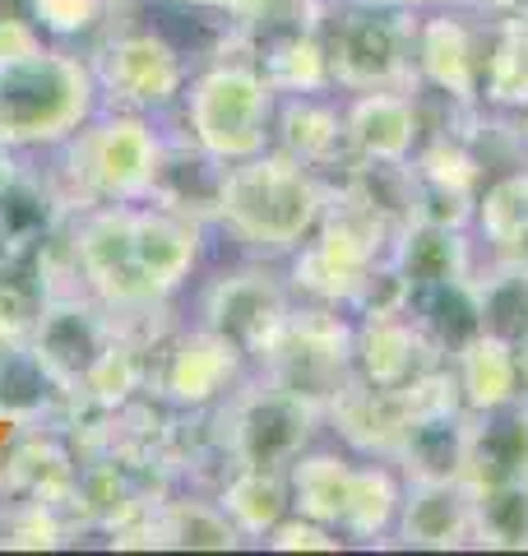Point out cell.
Listing matches in <instances>:
<instances>
[{"mask_svg":"<svg viewBox=\"0 0 528 556\" xmlns=\"http://www.w3.org/2000/svg\"><path fill=\"white\" fill-rule=\"evenodd\" d=\"M329 208V190L315 167L297 163L284 149H264L255 159L227 163L218 228L246 255H292L320 228Z\"/></svg>","mask_w":528,"mask_h":556,"instance_id":"obj_1","label":"cell"},{"mask_svg":"<svg viewBox=\"0 0 528 556\" xmlns=\"http://www.w3.org/2000/svg\"><path fill=\"white\" fill-rule=\"evenodd\" d=\"M163 130L144 112L98 108L84 126L56 144V167L47 172L65 214L88 204H139L163 159Z\"/></svg>","mask_w":528,"mask_h":556,"instance_id":"obj_2","label":"cell"},{"mask_svg":"<svg viewBox=\"0 0 528 556\" xmlns=\"http://www.w3.org/2000/svg\"><path fill=\"white\" fill-rule=\"evenodd\" d=\"M98 108L88 56L47 42L33 56L0 65V139L20 153L65 144Z\"/></svg>","mask_w":528,"mask_h":556,"instance_id":"obj_3","label":"cell"},{"mask_svg":"<svg viewBox=\"0 0 528 556\" xmlns=\"http://www.w3.org/2000/svg\"><path fill=\"white\" fill-rule=\"evenodd\" d=\"M274 102L278 89L269 75L246 61H214L186 84L181 93V135H190L204 153H214L223 163H241L269 149L274 139Z\"/></svg>","mask_w":528,"mask_h":556,"instance_id":"obj_4","label":"cell"},{"mask_svg":"<svg viewBox=\"0 0 528 556\" xmlns=\"http://www.w3.org/2000/svg\"><path fill=\"white\" fill-rule=\"evenodd\" d=\"M65 241L75 255L79 283L112 316H139L163 306L167 298L139 265L135 251V204H88L65 218Z\"/></svg>","mask_w":528,"mask_h":556,"instance_id":"obj_5","label":"cell"},{"mask_svg":"<svg viewBox=\"0 0 528 556\" xmlns=\"http://www.w3.org/2000/svg\"><path fill=\"white\" fill-rule=\"evenodd\" d=\"M320 413L325 404L264 376L260 386L227 394V408L218 413V450L232 468H288L306 450Z\"/></svg>","mask_w":528,"mask_h":556,"instance_id":"obj_6","label":"cell"},{"mask_svg":"<svg viewBox=\"0 0 528 556\" xmlns=\"http://www.w3.org/2000/svg\"><path fill=\"white\" fill-rule=\"evenodd\" d=\"M98 79L102 108L121 112H172L186 93V61L158 28H116L102 33L98 51L88 56Z\"/></svg>","mask_w":528,"mask_h":556,"instance_id":"obj_7","label":"cell"},{"mask_svg":"<svg viewBox=\"0 0 528 556\" xmlns=\"http://www.w3.org/2000/svg\"><path fill=\"white\" fill-rule=\"evenodd\" d=\"M255 362L278 386L306 394L315 404H329V394L348 380L352 325H343L320 302L306 311H288V320L278 325V334L264 343V353Z\"/></svg>","mask_w":528,"mask_h":556,"instance_id":"obj_8","label":"cell"},{"mask_svg":"<svg viewBox=\"0 0 528 556\" xmlns=\"http://www.w3.org/2000/svg\"><path fill=\"white\" fill-rule=\"evenodd\" d=\"M329 47L334 84L348 93H372V89H399L408 79L413 38L399 24V10H366L352 5L339 24H320Z\"/></svg>","mask_w":528,"mask_h":556,"instance_id":"obj_9","label":"cell"},{"mask_svg":"<svg viewBox=\"0 0 528 556\" xmlns=\"http://www.w3.org/2000/svg\"><path fill=\"white\" fill-rule=\"evenodd\" d=\"M116 334V316L88 292H56L47 298L38 329H33L28 348L38 353L47 376L56 380V390L65 399H79L88 371L102 357V348Z\"/></svg>","mask_w":528,"mask_h":556,"instance_id":"obj_10","label":"cell"},{"mask_svg":"<svg viewBox=\"0 0 528 556\" xmlns=\"http://www.w3.org/2000/svg\"><path fill=\"white\" fill-rule=\"evenodd\" d=\"M292 311V292L274 269L264 265H241L218 278H209L200 292V325L227 334L246 357H260L264 343L278 334V325Z\"/></svg>","mask_w":528,"mask_h":556,"instance_id":"obj_11","label":"cell"},{"mask_svg":"<svg viewBox=\"0 0 528 556\" xmlns=\"http://www.w3.org/2000/svg\"><path fill=\"white\" fill-rule=\"evenodd\" d=\"M153 353H158L153 390L163 394L167 404L190 408V413L214 408L218 399L232 394L241 380V362H246L241 348L209 325L186 329V334H176V339H163Z\"/></svg>","mask_w":528,"mask_h":556,"instance_id":"obj_12","label":"cell"},{"mask_svg":"<svg viewBox=\"0 0 528 556\" xmlns=\"http://www.w3.org/2000/svg\"><path fill=\"white\" fill-rule=\"evenodd\" d=\"M223 177L227 163L204 153L190 135H167L163 139V159H158L153 186H149V204L181 214L200 228H218V200H223Z\"/></svg>","mask_w":528,"mask_h":556,"instance_id":"obj_13","label":"cell"},{"mask_svg":"<svg viewBox=\"0 0 528 556\" xmlns=\"http://www.w3.org/2000/svg\"><path fill=\"white\" fill-rule=\"evenodd\" d=\"M329 417L334 427L343 431L348 445L366 450V455H399L403 437L413 427V404H408V390H380V386H366V380H343L339 390L329 394Z\"/></svg>","mask_w":528,"mask_h":556,"instance_id":"obj_14","label":"cell"},{"mask_svg":"<svg viewBox=\"0 0 528 556\" xmlns=\"http://www.w3.org/2000/svg\"><path fill=\"white\" fill-rule=\"evenodd\" d=\"M399 538L408 547H464L473 538V486L464 478H413L399 506Z\"/></svg>","mask_w":528,"mask_h":556,"instance_id":"obj_15","label":"cell"},{"mask_svg":"<svg viewBox=\"0 0 528 556\" xmlns=\"http://www.w3.org/2000/svg\"><path fill=\"white\" fill-rule=\"evenodd\" d=\"M417 108L408 93L399 89H372L357 93L343 112V135L348 149L366 163H403L417 144Z\"/></svg>","mask_w":528,"mask_h":556,"instance_id":"obj_16","label":"cell"},{"mask_svg":"<svg viewBox=\"0 0 528 556\" xmlns=\"http://www.w3.org/2000/svg\"><path fill=\"white\" fill-rule=\"evenodd\" d=\"M135 251L139 265L153 278V288L172 298L176 288H186V278L196 274L200 251H204V228L181 214H167L149 200L135 204Z\"/></svg>","mask_w":528,"mask_h":556,"instance_id":"obj_17","label":"cell"},{"mask_svg":"<svg viewBox=\"0 0 528 556\" xmlns=\"http://www.w3.org/2000/svg\"><path fill=\"white\" fill-rule=\"evenodd\" d=\"M75 478H79L75 455L47 427H24V437L14 441L5 464H0V482H5L10 496L51 501V506H65V510H70V496H75Z\"/></svg>","mask_w":528,"mask_h":556,"instance_id":"obj_18","label":"cell"},{"mask_svg":"<svg viewBox=\"0 0 528 556\" xmlns=\"http://www.w3.org/2000/svg\"><path fill=\"white\" fill-rule=\"evenodd\" d=\"M427 348L431 339L417 329V320H403V316H376V320H362V329H352L357 376L380 390H399L413 376L427 371Z\"/></svg>","mask_w":528,"mask_h":556,"instance_id":"obj_19","label":"cell"},{"mask_svg":"<svg viewBox=\"0 0 528 556\" xmlns=\"http://www.w3.org/2000/svg\"><path fill=\"white\" fill-rule=\"evenodd\" d=\"M464 482L473 492L496 482H528V408L519 399L496 413H482V422L468 427Z\"/></svg>","mask_w":528,"mask_h":556,"instance_id":"obj_20","label":"cell"},{"mask_svg":"<svg viewBox=\"0 0 528 556\" xmlns=\"http://www.w3.org/2000/svg\"><path fill=\"white\" fill-rule=\"evenodd\" d=\"M413 51H417V70L422 79L440 89L454 102H473L482 84V56L473 47V33L450 20V14H436V20H422V28L413 33Z\"/></svg>","mask_w":528,"mask_h":556,"instance_id":"obj_21","label":"cell"},{"mask_svg":"<svg viewBox=\"0 0 528 556\" xmlns=\"http://www.w3.org/2000/svg\"><path fill=\"white\" fill-rule=\"evenodd\" d=\"M454 380H460V399L468 413H496L505 404H515L524 394V376H519V353L515 343L491 334H473L460 353H454Z\"/></svg>","mask_w":528,"mask_h":556,"instance_id":"obj_22","label":"cell"},{"mask_svg":"<svg viewBox=\"0 0 528 556\" xmlns=\"http://www.w3.org/2000/svg\"><path fill=\"white\" fill-rule=\"evenodd\" d=\"M65 223V204L56 195L47 172L20 167L10 186L0 190V237H5L10 255H28Z\"/></svg>","mask_w":528,"mask_h":556,"instance_id":"obj_23","label":"cell"},{"mask_svg":"<svg viewBox=\"0 0 528 556\" xmlns=\"http://www.w3.org/2000/svg\"><path fill=\"white\" fill-rule=\"evenodd\" d=\"M394 265L403 278H408L413 292L450 283V278H468V241L454 223L413 218V223H403Z\"/></svg>","mask_w":528,"mask_h":556,"instance_id":"obj_24","label":"cell"},{"mask_svg":"<svg viewBox=\"0 0 528 556\" xmlns=\"http://www.w3.org/2000/svg\"><path fill=\"white\" fill-rule=\"evenodd\" d=\"M274 135H278V149L315 172L329 167L348 149L343 116L315 93H288L284 108H274Z\"/></svg>","mask_w":528,"mask_h":556,"instance_id":"obj_25","label":"cell"},{"mask_svg":"<svg viewBox=\"0 0 528 556\" xmlns=\"http://www.w3.org/2000/svg\"><path fill=\"white\" fill-rule=\"evenodd\" d=\"M70 399L56 390L28 343H0V417L10 427H47Z\"/></svg>","mask_w":528,"mask_h":556,"instance_id":"obj_26","label":"cell"},{"mask_svg":"<svg viewBox=\"0 0 528 556\" xmlns=\"http://www.w3.org/2000/svg\"><path fill=\"white\" fill-rule=\"evenodd\" d=\"M214 501L237 525L241 538H269L292 506L288 468H232V478L218 486Z\"/></svg>","mask_w":528,"mask_h":556,"instance_id":"obj_27","label":"cell"},{"mask_svg":"<svg viewBox=\"0 0 528 556\" xmlns=\"http://www.w3.org/2000/svg\"><path fill=\"white\" fill-rule=\"evenodd\" d=\"M473 417L460 408L413 417L408 437L399 445V459L408 464L413 478H464V450H468Z\"/></svg>","mask_w":528,"mask_h":556,"instance_id":"obj_28","label":"cell"},{"mask_svg":"<svg viewBox=\"0 0 528 556\" xmlns=\"http://www.w3.org/2000/svg\"><path fill=\"white\" fill-rule=\"evenodd\" d=\"M153 525H158V547H204V552H232L241 547L237 525L223 515L218 501H200V496H163L153 506Z\"/></svg>","mask_w":528,"mask_h":556,"instance_id":"obj_29","label":"cell"},{"mask_svg":"<svg viewBox=\"0 0 528 556\" xmlns=\"http://www.w3.org/2000/svg\"><path fill=\"white\" fill-rule=\"evenodd\" d=\"M288 492H292L297 515L339 529L348 492H352V464L343 455H306L302 450V455L288 464Z\"/></svg>","mask_w":528,"mask_h":556,"instance_id":"obj_30","label":"cell"},{"mask_svg":"<svg viewBox=\"0 0 528 556\" xmlns=\"http://www.w3.org/2000/svg\"><path fill=\"white\" fill-rule=\"evenodd\" d=\"M255 65L269 75V84L278 93H320L334 84L329 47H325L320 24L292 33V38H284V42H274Z\"/></svg>","mask_w":528,"mask_h":556,"instance_id":"obj_31","label":"cell"},{"mask_svg":"<svg viewBox=\"0 0 528 556\" xmlns=\"http://www.w3.org/2000/svg\"><path fill=\"white\" fill-rule=\"evenodd\" d=\"M399 506H403V492L390 468L362 464V468H352V492H348L339 529L352 538H380L385 529L399 525Z\"/></svg>","mask_w":528,"mask_h":556,"instance_id":"obj_32","label":"cell"},{"mask_svg":"<svg viewBox=\"0 0 528 556\" xmlns=\"http://www.w3.org/2000/svg\"><path fill=\"white\" fill-rule=\"evenodd\" d=\"M473 538L482 547H528V482L473 492Z\"/></svg>","mask_w":528,"mask_h":556,"instance_id":"obj_33","label":"cell"},{"mask_svg":"<svg viewBox=\"0 0 528 556\" xmlns=\"http://www.w3.org/2000/svg\"><path fill=\"white\" fill-rule=\"evenodd\" d=\"M28 20L42 28V38L84 42L102 38L116 20V0H24Z\"/></svg>","mask_w":528,"mask_h":556,"instance_id":"obj_34","label":"cell"},{"mask_svg":"<svg viewBox=\"0 0 528 556\" xmlns=\"http://www.w3.org/2000/svg\"><path fill=\"white\" fill-rule=\"evenodd\" d=\"M482 84L496 108H528V24H510L496 38L482 61Z\"/></svg>","mask_w":528,"mask_h":556,"instance_id":"obj_35","label":"cell"},{"mask_svg":"<svg viewBox=\"0 0 528 556\" xmlns=\"http://www.w3.org/2000/svg\"><path fill=\"white\" fill-rule=\"evenodd\" d=\"M65 538H70L65 506H51V501H20L0 525V543L5 547H61Z\"/></svg>","mask_w":528,"mask_h":556,"instance_id":"obj_36","label":"cell"},{"mask_svg":"<svg viewBox=\"0 0 528 556\" xmlns=\"http://www.w3.org/2000/svg\"><path fill=\"white\" fill-rule=\"evenodd\" d=\"M473 181H478V167H473L468 153H460L454 144H436L427 159H422V167H417V186L422 190H436L440 200H450L460 208H468L464 200H468Z\"/></svg>","mask_w":528,"mask_h":556,"instance_id":"obj_37","label":"cell"},{"mask_svg":"<svg viewBox=\"0 0 528 556\" xmlns=\"http://www.w3.org/2000/svg\"><path fill=\"white\" fill-rule=\"evenodd\" d=\"M274 552H339L343 543L329 533V525H320V519H306V515H297V519H284L269 538H264Z\"/></svg>","mask_w":528,"mask_h":556,"instance_id":"obj_38","label":"cell"},{"mask_svg":"<svg viewBox=\"0 0 528 556\" xmlns=\"http://www.w3.org/2000/svg\"><path fill=\"white\" fill-rule=\"evenodd\" d=\"M38 47H47V38H42V28L28 20V10L24 14L0 10V65L20 61V56H33Z\"/></svg>","mask_w":528,"mask_h":556,"instance_id":"obj_39","label":"cell"},{"mask_svg":"<svg viewBox=\"0 0 528 556\" xmlns=\"http://www.w3.org/2000/svg\"><path fill=\"white\" fill-rule=\"evenodd\" d=\"M348 5H366V10H431V5H450V0H348Z\"/></svg>","mask_w":528,"mask_h":556,"instance_id":"obj_40","label":"cell"},{"mask_svg":"<svg viewBox=\"0 0 528 556\" xmlns=\"http://www.w3.org/2000/svg\"><path fill=\"white\" fill-rule=\"evenodd\" d=\"M20 167H24V163H20V149H10L5 139H0V190L10 186V177H14Z\"/></svg>","mask_w":528,"mask_h":556,"instance_id":"obj_41","label":"cell"},{"mask_svg":"<svg viewBox=\"0 0 528 556\" xmlns=\"http://www.w3.org/2000/svg\"><path fill=\"white\" fill-rule=\"evenodd\" d=\"M176 5H196V10H214V14H237L246 0H176Z\"/></svg>","mask_w":528,"mask_h":556,"instance_id":"obj_42","label":"cell"},{"mask_svg":"<svg viewBox=\"0 0 528 556\" xmlns=\"http://www.w3.org/2000/svg\"><path fill=\"white\" fill-rule=\"evenodd\" d=\"M515 353H519V376H524V394H528V325L519 329V339H515Z\"/></svg>","mask_w":528,"mask_h":556,"instance_id":"obj_43","label":"cell"},{"mask_svg":"<svg viewBox=\"0 0 528 556\" xmlns=\"http://www.w3.org/2000/svg\"><path fill=\"white\" fill-rule=\"evenodd\" d=\"M501 5H510V10H519V14H528V0H501Z\"/></svg>","mask_w":528,"mask_h":556,"instance_id":"obj_44","label":"cell"},{"mask_svg":"<svg viewBox=\"0 0 528 556\" xmlns=\"http://www.w3.org/2000/svg\"><path fill=\"white\" fill-rule=\"evenodd\" d=\"M10 265V247H5V237H0V269Z\"/></svg>","mask_w":528,"mask_h":556,"instance_id":"obj_45","label":"cell"},{"mask_svg":"<svg viewBox=\"0 0 528 556\" xmlns=\"http://www.w3.org/2000/svg\"><path fill=\"white\" fill-rule=\"evenodd\" d=\"M524 135H528V121H524Z\"/></svg>","mask_w":528,"mask_h":556,"instance_id":"obj_46","label":"cell"}]
</instances>
